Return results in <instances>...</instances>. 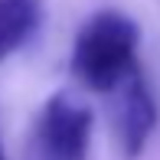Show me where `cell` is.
I'll return each instance as SVG.
<instances>
[{"mask_svg": "<svg viewBox=\"0 0 160 160\" xmlns=\"http://www.w3.org/2000/svg\"><path fill=\"white\" fill-rule=\"evenodd\" d=\"M0 160H7V157H3V144H0Z\"/></svg>", "mask_w": 160, "mask_h": 160, "instance_id": "5", "label": "cell"}, {"mask_svg": "<svg viewBox=\"0 0 160 160\" xmlns=\"http://www.w3.org/2000/svg\"><path fill=\"white\" fill-rule=\"evenodd\" d=\"M92 108L82 98L59 92L46 101L36 121V147L46 160H85L92 144Z\"/></svg>", "mask_w": 160, "mask_h": 160, "instance_id": "2", "label": "cell"}, {"mask_svg": "<svg viewBox=\"0 0 160 160\" xmlns=\"http://www.w3.org/2000/svg\"><path fill=\"white\" fill-rule=\"evenodd\" d=\"M108 95H111V128L118 147L128 160H134L141 157L157 128V101L147 88V78L141 75V65L131 69Z\"/></svg>", "mask_w": 160, "mask_h": 160, "instance_id": "3", "label": "cell"}, {"mask_svg": "<svg viewBox=\"0 0 160 160\" xmlns=\"http://www.w3.org/2000/svg\"><path fill=\"white\" fill-rule=\"evenodd\" d=\"M39 0H0V62L13 56L39 26Z\"/></svg>", "mask_w": 160, "mask_h": 160, "instance_id": "4", "label": "cell"}, {"mask_svg": "<svg viewBox=\"0 0 160 160\" xmlns=\"http://www.w3.org/2000/svg\"><path fill=\"white\" fill-rule=\"evenodd\" d=\"M72 69L78 82L95 92H111L131 69H137V26L124 13L101 10L78 30L72 46Z\"/></svg>", "mask_w": 160, "mask_h": 160, "instance_id": "1", "label": "cell"}]
</instances>
